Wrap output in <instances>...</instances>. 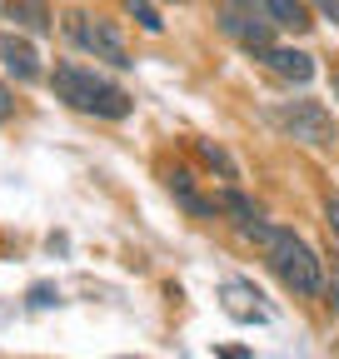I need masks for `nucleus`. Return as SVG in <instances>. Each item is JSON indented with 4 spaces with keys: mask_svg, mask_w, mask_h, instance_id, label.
I'll list each match as a JSON object with an SVG mask.
<instances>
[{
    "mask_svg": "<svg viewBox=\"0 0 339 359\" xmlns=\"http://www.w3.org/2000/svg\"><path fill=\"white\" fill-rule=\"evenodd\" d=\"M244 240L265 255V264L294 290V294H319L324 290V269L319 255L310 250V240H300L289 224H270V219H249L244 224Z\"/></svg>",
    "mask_w": 339,
    "mask_h": 359,
    "instance_id": "obj_1",
    "label": "nucleus"
},
{
    "mask_svg": "<svg viewBox=\"0 0 339 359\" xmlns=\"http://www.w3.org/2000/svg\"><path fill=\"white\" fill-rule=\"evenodd\" d=\"M50 85H55V95H60L70 110H80V115H100V120H125V115H130V105H135L115 80H105V75H95V70H85V65H55Z\"/></svg>",
    "mask_w": 339,
    "mask_h": 359,
    "instance_id": "obj_2",
    "label": "nucleus"
},
{
    "mask_svg": "<svg viewBox=\"0 0 339 359\" xmlns=\"http://www.w3.org/2000/svg\"><path fill=\"white\" fill-rule=\"evenodd\" d=\"M65 35L80 45V50H90L95 60H110L115 70H130V65H135L130 50H125V40H120V30H115V20H105V15L70 11V15H65Z\"/></svg>",
    "mask_w": 339,
    "mask_h": 359,
    "instance_id": "obj_3",
    "label": "nucleus"
},
{
    "mask_svg": "<svg viewBox=\"0 0 339 359\" xmlns=\"http://www.w3.org/2000/svg\"><path fill=\"white\" fill-rule=\"evenodd\" d=\"M270 120L289 135V140H300V145H314V150H329L339 140V130H334V115L319 105V100H294V105H279L270 110Z\"/></svg>",
    "mask_w": 339,
    "mask_h": 359,
    "instance_id": "obj_4",
    "label": "nucleus"
},
{
    "mask_svg": "<svg viewBox=\"0 0 339 359\" xmlns=\"http://www.w3.org/2000/svg\"><path fill=\"white\" fill-rule=\"evenodd\" d=\"M225 6L249 11L254 20H265L270 30H294V35H305V30L314 25V15H310L305 0H225Z\"/></svg>",
    "mask_w": 339,
    "mask_h": 359,
    "instance_id": "obj_5",
    "label": "nucleus"
},
{
    "mask_svg": "<svg viewBox=\"0 0 339 359\" xmlns=\"http://www.w3.org/2000/svg\"><path fill=\"white\" fill-rule=\"evenodd\" d=\"M254 60H265L279 80H294V85H310L314 80V55L289 50V45H265V50H254Z\"/></svg>",
    "mask_w": 339,
    "mask_h": 359,
    "instance_id": "obj_6",
    "label": "nucleus"
},
{
    "mask_svg": "<svg viewBox=\"0 0 339 359\" xmlns=\"http://www.w3.org/2000/svg\"><path fill=\"white\" fill-rule=\"evenodd\" d=\"M220 25H225V35H230V40H240V45H244L249 55H254V50H265V45H275V30H270L265 20H254L249 11H235V6H225Z\"/></svg>",
    "mask_w": 339,
    "mask_h": 359,
    "instance_id": "obj_7",
    "label": "nucleus"
},
{
    "mask_svg": "<svg viewBox=\"0 0 339 359\" xmlns=\"http://www.w3.org/2000/svg\"><path fill=\"white\" fill-rule=\"evenodd\" d=\"M220 294H225V314H230V320H240V325H265L270 320V309L260 304V290H254V285L230 280Z\"/></svg>",
    "mask_w": 339,
    "mask_h": 359,
    "instance_id": "obj_8",
    "label": "nucleus"
},
{
    "mask_svg": "<svg viewBox=\"0 0 339 359\" xmlns=\"http://www.w3.org/2000/svg\"><path fill=\"white\" fill-rule=\"evenodd\" d=\"M0 65H6L20 85H30V80H40V55H35V45L30 40H20V35H0Z\"/></svg>",
    "mask_w": 339,
    "mask_h": 359,
    "instance_id": "obj_9",
    "label": "nucleus"
},
{
    "mask_svg": "<svg viewBox=\"0 0 339 359\" xmlns=\"http://www.w3.org/2000/svg\"><path fill=\"white\" fill-rule=\"evenodd\" d=\"M0 11L15 30H30V35H50L55 20H50V6L46 0H0Z\"/></svg>",
    "mask_w": 339,
    "mask_h": 359,
    "instance_id": "obj_10",
    "label": "nucleus"
},
{
    "mask_svg": "<svg viewBox=\"0 0 339 359\" xmlns=\"http://www.w3.org/2000/svg\"><path fill=\"white\" fill-rule=\"evenodd\" d=\"M125 11H130V20L140 25V30H160L165 20H160V11L150 6V0H125Z\"/></svg>",
    "mask_w": 339,
    "mask_h": 359,
    "instance_id": "obj_11",
    "label": "nucleus"
},
{
    "mask_svg": "<svg viewBox=\"0 0 339 359\" xmlns=\"http://www.w3.org/2000/svg\"><path fill=\"white\" fill-rule=\"evenodd\" d=\"M200 155H205V165H215V170H220L225 180H235V160H230V155H225L220 145H209V140H205V145H200Z\"/></svg>",
    "mask_w": 339,
    "mask_h": 359,
    "instance_id": "obj_12",
    "label": "nucleus"
},
{
    "mask_svg": "<svg viewBox=\"0 0 339 359\" xmlns=\"http://www.w3.org/2000/svg\"><path fill=\"white\" fill-rule=\"evenodd\" d=\"M11 115H15V90H11V85H0V125H6Z\"/></svg>",
    "mask_w": 339,
    "mask_h": 359,
    "instance_id": "obj_13",
    "label": "nucleus"
},
{
    "mask_svg": "<svg viewBox=\"0 0 339 359\" xmlns=\"http://www.w3.org/2000/svg\"><path fill=\"white\" fill-rule=\"evenodd\" d=\"M310 6H314L324 20H334V25H339V0H310Z\"/></svg>",
    "mask_w": 339,
    "mask_h": 359,
    "instance_id": "obj_14",
    "label": "nucleus"
},
{
    "mask_svg": "<svg viewBox=\"0 0 339 359\" xmlns=\"http://www.w3.org/2000/svg\"><path fill=\"white\" fill-rule=\"evenodd\" d=\"M324 219H329V230L339 235V200H329V205H324Z\"/></svg>",
    "mask_w": 339,
    "mask_h": 359,
    "instance_id": "obj_15",
    "label": "nucleus"
},
{
    "mask_svg": "<svg viewBox=\"0 0 339 359\" xmlns=\"http://www.w3.org/2000/svg\"><path fill=\"white\" fill-rule=\"evenodd\" d=\"M30 294H35V299H30V304H50V294H55V290H50V285H35V290H30Z\"/></svg>",
    "mask_w": 339,
    "mask_h": 359,
    "instance_id": "obj_16",
    "label": "nucleus"
},
{
    "mask_svg": "<svg viewBox=\"0 0 339 359\" xmlns=\"http://www.w3.org/2000/svg\"><path fill=\"white\" fill-rule=\"evenodd\" d=\"M329 304H339V259H334V275H329Z\"/></svg>",
    "mask_w": 339,
    "mask_h": 359,
    "instance_id": "obj_17",
    "label": "nucleus"
},
{
    "mask_svg": "<svg viewBox=\"0 0 339 359\" xmlns=\"http://www.w3.org/2000/svg\"><path fill=\"white\" fill-rule=\"evenodd\" d=\"M334 100H339V75H334Z\"/></svg>",
    "mask_w": 339,
    "mask_h": 359,
    "instance_id": "obj_18",
    "label": "nucleus"
}]
</instances>
